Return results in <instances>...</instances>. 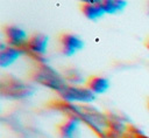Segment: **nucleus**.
<instances>
[{
  "label": "nucleus",
  "mask_w": 149,
  "mask_h": 138,
  "mask_svg": "<svg viewBox=\"0 0 149 138\" xmlns=\"http://www.w3.org/2000/svg\"><path fill=\"white\" fill-rule=\"evenodd\" d=\"M30 78L35 83L55 90L58 94H61L69 85L64 75H61L56 69L42 62H38L34 67V69L30 73Z\"/></svg>",
  "instance_id": "1"
},
{
  "label": "nucleus",
  "mask_w": 149,
  "mask_h": 138,
  "mask_svg": "<svg viewBox=\"0 0 149 138\" xmlns=\"http://www.w3.org/2000/svg\"><path fill=\"white\" fill-rule=\"evenodd\" d=\"M63 102L68 104H80L87 105L95 101L97 95H94L86 85H68L61 94Z\"/></svg>",
  "instance_id": "2"
},
{
  "label": "nucleus",
  "mask_w": 149,
  "mask_h": 138,
  "mask_svg": "<svg viewBox=\"0 0 149 138\" xmlns=\"http://www.w3.org/2000/svg\"><path fill=\"white\" fill-rule=\"evenodd\" d=\"M35 88L30 84L22 82L16 77H8L6 81H2L1 84V94L8 98H27L35 92Z\"/></svg>",
  "instance_id": "3"
},
{
  "label": "nucleus",
  "mask_w": 149,
  "mask_h": 138,
  "mask_svg": "<svg viewBox=\"0 0 149 138\" xmlns=\"http://www.w3.org/2000/svg\"><path fill=\"white\" fill-rule=\"evenodd\" d=\"M59 42H61V50L62 54L66 57H71L74 54H77L78 51H80L81 49H84L85 42L84 40L72 33H64L61 35L59 37Z\"/></svg>",
  "instance_id": "4"
},
{
  "label": "nucleus",
  "mask_w": 149,
  "mask_h": 138,
  "mask_svg": "<svg viewBox=\"0 0 149 138\" xmlns=\"http://www.w3.org/2000/svg\"><path fill=\"white\" fill-rule=\"evenodd\" d=\"M5 34H6V40H7V44L9 47H14V48H20V49H24L28 41H29V35L28 33L19 27V26H8L5 28Z\"/></svg>",
  "instance_id": "5"
},
{
  "label": "nucleus",
  "mask_w": 149,
  "mask_h": 138,
  "mask_svg": "<svg viewBox=\"0 0 149 138\" xmlns=\"http://www.w3.org/2000/svg\"><path fill=\"white\" fill-rule=\"evenodd\" d=\"M48 43H49V37L45 34H34L29 37V41L26 46V50L28 54L33 55L36 58L43 57L47 53L48 49Z\"/></svg>",
  "instance_id": "6"
},
{
  "label": "nucleus",
  "mask_w": 149,
  "mask_h": 138,
  "mask_svg": "<svg viewBox=\"0 0 149 138\" xmlns=\"http://www.w3.org/2000/svg\"><path fill=\"white\" fill-rule=\"evenodd\" d=\"M84 122L80 117L73 113H68L66 119L58 125V133L61 138H77L79 136L80 124Z\"/></svg>",
  "instance_id": "7"
},
{
  "label": "nucleus",
  "mask_w": 149,
  "mask_h": 138,
  "mask_svg": "<svg viewBox=\"0 0 149 138\" xmlns=\"http://www.w3.org/2000/svg\"><path fill=\"white\" fill-rule=\"evenodd\" d=\"M24 54H27L26 49L14 48V47H9V46L5 47V44L2 43L1 48H0V65L2 68L9 67Z\"/></svg>",
  "instance_id": "8"
},
{
  "label": "nucleus",
  "mask_w": 149,
  "mask_h": 138,
  "mask_svg": "<svg viewBox=\"0 0 149 138\" xmlns=\"http://www.w3.org/2000/svg\"><path fill=\"white\" fill-rule=\"evenodd\" d=\"M81 11L83 14L92 21H97L101 19L106 12L102 7V1L100 0H86L81 5Z\"/></svg>",
  "instance_id": "9"
},
{
  "label": "nucleus",
  "mask_w": 149,
  "mask_h": 138,
  "mask_svg": "<svg viewBox=\"0 0 149 138\" xmlns=\"http://www.w3.org/2000/svg\"><path fill=\"white\" fill-rule=\"evenodd\" d=\"M85 85L94 95H102L109 89L111 83H109V80L107 77H104V76H90L86 80Z\"/></svg>",
  "instance_id": "10"
},
{
  "label": "nucleus",
  "mask_w": 149,
  "mask_h": 138,
  "mask_svg": "<svg viewBox=\"0 0 149 138\" xmlns=\"http://www.w3.org/2000/svg\"><path fill=\"white\" fill-rule=\"evenodd\" d=\"M102 7L106 14H116L127 7V1L123 0H106L102 1Z\"/></svg>",
  "instance_id": "11"
},
{
  "label": "nucleus",
  "mask_w": 149,
  "mask_h": 138,
  "mask_svg": "<svg viewBox=\"0 0 149 138\" xmlns=\"http://www.w3.org/2000/svg\"><path fill=\"white\" fill-rule=\"evenodd\" d=\"M64 77L70 85H81V83H86V80L84 78V76L74 68L68 70L64 74Z\"/></svg>",
  "instance_id": "12"
},
{
  "label": "nucleus",
  "mask_w": 149,
  "mask_h": 138,
  "mask_svg": "<svg viewBox=\"0 0 149 138\" xmlns=\"http://www.w3.org/2000/svg\"><path fill=\"white\" fill-rule=\"evenodd\" d=\"M123 138H149V137H147V136L142 134V133H141V132H139V131L133 132V131L129 129V131L127 132V134H126Z\"/></svg>",
  "instance_id": "13"
},
{
  "label": "nucleus",
  "mask_w": 149,
  "mask_h": 138,
  "mask_svg": "<svg viewBox=\"0 0 149 138\" xmlns=\"http://www.w3.org/2000/svg\"><path fill=\"white\" fill-rule=\"evenodd\" d=\"M146 47H147V49L149 50V37H148V40L146 41Z\"/></svg>",
  "instance_id": "14"
}]
</instances>
